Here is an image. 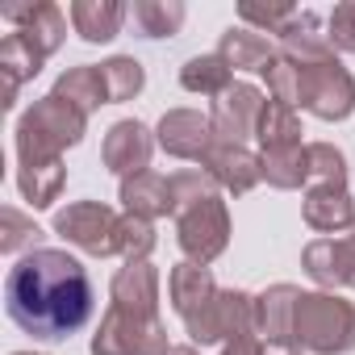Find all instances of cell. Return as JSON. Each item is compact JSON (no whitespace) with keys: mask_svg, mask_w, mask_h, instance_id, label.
Instances as JSON below:
<instances>
[{"mask_svg":"<svg viewBox=\"0 0 355 355\" xmlns=\"http://www.w3.org/2000/svg\"><path fill=\"white\" fill-rule=\"evenodd\" d=\"M5 309L13 326L42 343L71 338L92 318V280L76 255L34 247L5 276Z\"/></svg>","mask_w":355,"mask_h":355,"instance_id":"6da1fadb","label":"cell"},{"mask_svg":"<svg viewBox=\"0 0 355 355\" xmlns=\"http://www.w3.org/2000/svg\"><path fill=\"white\" fill-rule=\"evenodd\" d=\"M84 117L67 96L51 92L42 96L17 125V155H21V167H46V163H59V150L80 142V130H84Z\"/></svg>","mask_w":355,"mask_h":355,"instance_id":"7a4b0ae2","label":"cell"},{"mask_svg":"<svg viewBox=\"0 0 355 355\" xmlns=\"http://www.w3.org/2000/svg\"><path fill=\"white\" fill-rule=\"evenodd\" d=\"M293 334L313 351H351L355 347V309L334 297H297Z\"/></svg>","mask_w":355,"mask_h":355,"instance_id":"3957f363","label":"cell"},{"mask_svg":"<svg viewBox=\"0 0 355 355\" xmlns=\"http://www.w3.org/2000/svg\"><path fill=\"white\" fill-rule=\"evenodd\" d=\"M297 101L305 109H313L318 117H347L351 105H355V84H351V76L334 59L305 63L301 80H297Z\"/></svg>","mask_w":355,"mask_h":355,"instance_id":"277c9868","label":"cell"},{"mask_svg":"<svg viewBox=\"0 0 355 355\" xmlns=\"http://www.w3.org/2000/svg\"><path fill=\"white\" fill-rule=\"evenodd\" d=\"M55 230H59L67 243H76V247H84V251H92V255H113V251H121V222H117L105 205H96V201H80V205L63 209V214L55 218Z\"/></svg>","mask_w":355,"mask_h":355,"instance_id":"5b68a950","label":"cell"},{"mask_svg":"<svg viewBox=\"0 0 355 355\" xmlns=\"http://www.w3.org/2000/svg\"><path fill=\"white\" fill-rule=\"evenodd\" d=\"M180 243H184V251L197 255L201 263L214 259V255L226 247V214H222V201H218V197L193 201V214L180 222Z\"/></svg>","mask_w":355,"mask_h":355,"instance_id":"8992f818","label":"cell"},{"mask_svg":"<svg viewBox=\"0 0 355 355\" xmlns=\"http://www.w3.org/2000/svg\"><path fill=\"white\" fill-rule=\"evenodd\" d=\"M259 113H263L259 92L247 88V84H234L230 92H222V101H218V109H214V134L239 146V138H247V134L259 125Z\"/></svg>","mask_w":355,"mask_h":355,"instance_id":"52a82bcc","label":"cell"},{"mask_svg":"<svg viewBox=\"0 0 355 355\" xmlns=\"http://www.w3.org/2000/svg\"><path fill=\"white\" fill-rule=\"evenodd\" d=\"M5 21L9 26H17V34L46 59L59 42H63V34H67V21H63V13L55 9V5H30V9H9L5 13Z\"/></svg>","mask_w":355,"mask_h":355,"instance_id":"ba28073f","label":"cell"},{"mask_svg":"<svg viewBox=\"0 0 355 355\" xmlns=\"http://www.w3.org/2000/svg\"><path fill=\"white\" fill-rule=\"evenodd\" d=\"M146 159H150V138H146V130H142L138 121H117V125L109 130V138H105V163H109L117 175H125V180H130V171H134V175L146 171Z\"/></svg>","mask_w":355,"mask_h":355,"instance_id":"9c48e42d","label":"cell"},{"mask_svg":"<svg viewBox=\"0 0 355 355\" xmlns=\"http://www.w3.org/2000/svg\"><path fill=\"white\" fill-rule=\"evenodd\" d=\"M38 67H42V55L21 38V34H9L5 42H0V76H5V109H13L17 105V88H21V80H30V76H38Z\"/></svg>","mask_w":355,"mask_h":355,"instance_id":"30bf717a","label":"cell"},{"mask_svg":"<svg viewBox=\"0 0 355 355\" xmlns=\"http://www.w3.org/2000/svg\"><path fill=\"white\" fill-rule=\"evenodd\" d=\"M159 142H163L171 155L201 159V155H209V125H205L197 113H171V117H163V125H159Z\"/></svg>","mask_w":355,"mask_h":355,"instance_id":"8fae6325","label":"cell"},{"mask_svg":"<svg viewBox=\"0 0 355 355\" xmlns=\"http://www.w3.org/2000/svg\"><path fill=\"white\" fill-rule=\"evenodd\" d=\"M309 276L326 284H355V243H313L305 251Z\"/></svg>","mask_w":355,"mask_h":355,"instance_id":"7c38bea8","label":"cell"},{"mask_svg":"<svg viewBox=\"0 0 355 355\" xmlns=\"http://www.w3.org/2000/svg\"><path fill=\"white\" fill-rule=\"evenodd\" d=\"M121 201L134 214H167L175 205L171 180H163V175H155V171H142V175H134V180H125L121 184Z\"/></svg>","mask_w":355,"mask_h":355,"instance_id":"4fadbf2b","label":"cell"},{"mask_svg":"<svg viewBox=\"0 0 355 355\" xmlns=\"http://www.w3.org/2000/svg\"><path fill=\"white\" fill-rule=\"evenodd\" d=\"M59 96H67L80 113H92L96 105H109V88H105V76H101V67H76V71H67L63 80H59V88H55Z\"/></svg>","mask_w":355,"mask_h":355,"instance_id":"5bb4252c","label":"cell"},{"mask_svg":"<svg viewBox=\"0 0 355 355\" xmlns=\"http://www.w3.org/2000/svg\"><path fill=\"white\" fill-rule=\"evenodd\" d=\"M305 218L313 230H334V226H347L351 222V201L343 193V184H322L309 193L305 201Z\"/></svg>","mask_w":355,"mask_h":355,"instance_id":"9a60e30c","label":"cell"},{"mask_svg":"<svg viewBox=\"0 0 355 355\" xmlns=\"http://www.w3.org/2000/svg\"><path fill=\"white\" fill-rule=\"evenodd\" d=\"M171 297H175V309H180L184 318L197 313V305L205 309L214 301V280L205 268H193V263H180L171 276Z\"/></svg>","mask_w":355,"mask_h":355,"instance_id":"2e32d148","label":"cell"},{"mask_svg":"<svg viewBox=\"0 0 355 355\" xmlns=\"http://www.w3.org/2000/svg\"><path fill=\"white\" fill-rule=\"evenodd\" d=\"M209 171L234 193H247L259 180V163L247 150H239V146H222L218 155H209Z\"/></svg>","mask_w":355,"mask_h":355,"instance_id":"e0dca14e","label":"cell"},{"mask_svg":"<svg viewBox=\"0 0 355 355\" xmlns=\"http://www.w3.org/2000/svg\"><path fill=\"white\" fill-rule=\"evenodd\" d=\"M121 17H125L121 5H88V0L84 5H71V21H76L84 42H109L117 34Z\"/></svg>","mask_w":355,"mask_h":355,"instance_id":"ac0fdd59","label":"cell"},{"mask_svg":"<svg viewBox=\"0 0 355 355\" xmlns=\"http://www.w3.org/2000/svg\"><path fill=\"white\" fill-rule=\"evenodd\" d=\"M255 134L263 138V150H280V146H297L301 125H297V117H293V109L284 101H263Z\"/></svg>","mask_w":355,"mask_h":355,"instance_id":"d6986e66","label":"cell"},{"mask_svg":"<svg viewBox=\"0 0 355 355\" xmlns=\"http://www.w3.org/2000/svg\"><path fill=\"white\" fill-rule=\"evenodd\" d=\"M222 59L230 67H251V71H263L272 63V51H268V38L251 34V30H226V42H222Z\"/></svg>","mask_w":355,"mask_h":355,"instance_id":"ffe728a7","label":"cell"},{"mask_svg":"<svg viewBox=\"0 0 355 355\" xmlns=\"http://www.w3.org/2000/svg\"><path fill=\"white\" fill-rule=\"evenodd\" d=\"M180 80L189 92H230V63L222 55H205V59H193Z\"/></svg>","mask_w":355,"mask_h":355,"instance_id":"44dd1931","label":"cell"},{"mask_svg":"<svg viewBox=\"0 0 355 355\" xmlns=\"http://www.w3.org/2000/svg\"><path fill=\"white\" fill-rule=\"evenodd\" d=\"M21 193L30 205H51L59 197V184H63V163H46V167H21Z\"/></svg>","mask_w":355,"mask_h":355,"instance_id":"7402d4cb","label":"cell"},{"mask_svg":"<svg viewBox=\"0 0 355 355\" xmlns=\"http://www.w3.org/2000/svg\"><path fill=\"white\" fill-rule=\"evenodd\" d=\"M101 76H105V88H109V101H125L142 88V67L134 59H113V63L101 67Z\"/></svg>","mask_w":355,"mask_h":355,"instance_id":"603a6c76","label":"cell"},{"mask_svg":"<svg viewBox=\"0 0 355 355\" xmlns=\"http://www.w3.org/2000/svg\"><path fill=\"white\" fill-rule=\"evenodd\" d=\"M134 17L142 21L146 38H167L175 26L184 21V9H180V5H138Z\"/></svg>","mask_w":355,"mask_h":355,"instance_id":"cb8c5ba5","label":"cell"},{"mask_svg":"<svg viewBox=\"0 0 355 355\" xmlns=\"http://www.w3.org/2000/svg\"><path fill=\"white\" fill-rule=\"evenodd\" d=\"M5 226H9V234L0 239V251H5V255H17L26 243H34V239H38V226H34V222H26L17 209H5Z\"/></svg>","mask_w":355,"mask_h":355,"instance_id":"d4e9b609","label":"cell"},{"mask_svg":"<svg viewBox=\"0 0 355 355\" xmlns=\"http://www.w3.org/2000/svg\"><path fill=\"white\" fill-rule=\"evenodd\" d=\"M330 42L338 51H355V5H338L330 13Z\"/></svg>","mask_w":355,"mask_h":355,"instance_id":"484cf974","label":"cell"},{"mask_svg":"<svg viewBox=\"0 0 355 355\" xmlns=\"http://www.w3.org/2000/svg\"><path fill=\"white\" fill-rule=\"evenodd\" d=\"M226 355H263V347L251 343L247 334H234V347H226Z\"/></svg>","mask_w":355,"mask_h":355,"instance_id":"4316f807","label":"cell"},{"mask_svg":"<svg viewBox=\"0 0 355 355\" xmlns=\"http://www.w3.org/2000/svg\"><path fill=\"white\" fill-rule=\"evenodd\" d=\"M167 355H193V351H167Z\"/></svg>","mask_w":355,"mask_h":355,"instance_id":"83f0119b","label":"cell"}]
</instances>
